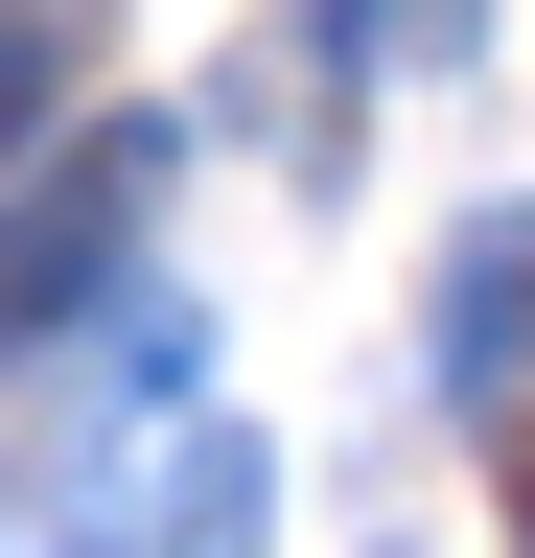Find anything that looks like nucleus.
I'll use <instances>...</instances> for the list:
<instances>
[{
	"mask_svg": "<svg viewBox=\"0 0 535 558\" xmlns=\"http://www.w3.org/2000/svg\"><path fill=\"white\" fill-rule=\"evenodd\" d=\"M141 186H163V140H71L47 186H0V326L94 303V279H117V233H141Z\"/></svg>",
	"mask_w": 535,
	"mask_h": 558,
	"instance_id": "f257e3e1",
	"label": "nucleus"
},
{
	"mask_svg": "<svg viewBox=\"0 0 535 558\" xmlns=\"http://www.w3.org/2000/svg\"><path fill=\"white\" fill-rule=\"evenodd\" d=\"M512 326H535V233L489 209V233L442 256V396H489V373H512Z\"/></svg>",
	"mask_w": 535,
	"mask_h": 558,
	"instance_id": "f03ea898",
	"label": "nucleus"
},
{
	"mask_svg": "<svg viewBox=\"0 0 535 558\" xmlns=\"http://www.w3.org/2000/svg\"><path fill=\"white\" fill-rule=\"evenodd\" d=\"M71 47H94V0H0V140L47 117V70H71Z\"/></svg>",
	"mask_w": 535,
	"mask_h": 558,
	"instance_id": "7ed1b4c3",
	"label": "nucleus"
},
{
	"mask_svg": "<svg viewBox=\"0 0 535 558\" xmlns=\"http://www.w3.org/2000/svg\"><path fill=\"white\" fill-rule=\"evenodd\" d=\"M350 47H465V0H350Z\"/></svg>",
	"mask_w": 535,
	"mask_h": 558,
	"instance_id": "20e7f679",
	"label": "nucleus"
},
{
	"mask_svg": "<svg viewBox=\"0 0 535 558\" xmlns=\"http://www.w3.org/2000/svg\"><path fill=\"white\" fill-rule=\"evenodd\" d=\"M512 535H535V418H512Z\"/></svg>",
	"mask_w": 535,
	"mask_h": 558,
	"instance_id": "39448f33",
	"label": "nucleus"
}]
</instances>
